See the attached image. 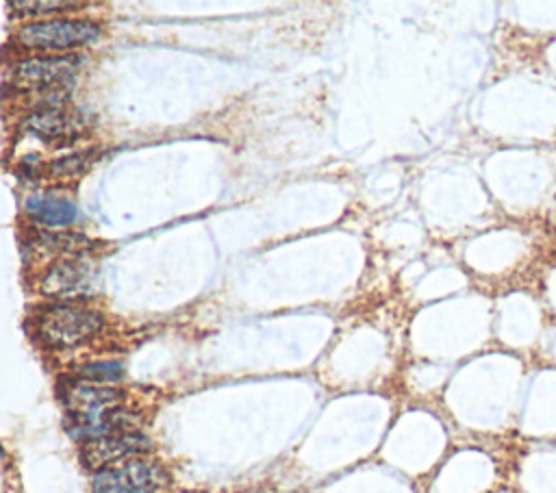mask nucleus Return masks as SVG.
<instances>
[{
    "instance_id": "obj_1",
    "label": "nucleus",
    "mask_w": 556,
    "mask_h": 493,
    "mask_svg": "<svg viewBox=\"0 0 556 493\" xmlns=\"http://www.w3.org/2000/svg\"><path fill=\"white\" fill-rule=\"evenodd\" d=\"M83 66L81 57H37L22 61L14 72V83L22 92H35L48 98L46 107H59L68 98L72 81ZM44 107V109H46Z\"/></svg>"
},
{
    "instance_id": "obj_2",
    "label": "nucleus",
    "mask_w": 556,
    "mask_h": 493,
    "mask_svg": "<svg viewBox=\"0 0 556 493\" xmlns=\"http://www.w3.org/2000/svg\"><path fill=\"white\" fill-rule=\"evenodd\" d=\"M100 326H103V318L96 311L81 305L48 307L37 320L40 337L55 348L79 346L94 337Z\"/></svg>"
},
{
    "instance_id": "obj_3",
    "label": "nucleus",
    "mask_w": 556,
    "mask_h": 493,
    "mask_svg": "<svg viewBox=\"0 0 556 493\" xmlns=\"http://www.w3.org/2000/svg\"><path fill=\"white\" fill-rule=\"evenodd\" d=\"M168 487V474L161 465L133 459L96 472L94 493H159Z\"/></svg>"
},
{
    "instance_id": "obj_4",
    "label": "nucleus",
    "mask_w": 556,
    "mask_h": 493,
    "mask_svg": "<svg viewBox=\"0 0 556 493\" xmlns=\"http://www.w3.org/2000/svg\"><path fill=\"white\" fill-rule=\"evenodd\" d=\"M100 29L87 20H46L24 24L18 40L27 48L70 50L98 40Z\"/></svg>"
},
{
    "instance_id": "obj_5",
    "label": "nucleus",
    "mask_w": 556,
    "mask_h": 493,
    "mask_svg": "<svg viewBox=\"0 0 556 493\" xmlns=\"http://www.w3.org/2000/svg\"><path fill=\"white\" fill-rule=\"evenodd\" d=\"M96 281V265L83 255L59 259L42 278V292L55 298H81L92 292Z\"/></svg>"
},
{
    "instance_id": "obj_6",
    "label": "nucleus",
    "mask_w": 556,
    "mask_h": 493,
    "mask_svg": "<svg viewBox=\"0 0 556 493\" xmlns=\"http://www.w3.org/2000/svg\"><path fill=\"white\" fill-rule=\"evenodd\" d=\"M150 450V439L142 433H120L85 441L81 457L90 470H107V467L133 461Z\"/></svg>"
},
{
    "instance_id": "obj_7",
    "label": "nucleus",
    "mask_w": 556,
    "mask_h": 493,
    "mask_svg": "<svg viewBox=\"0 0 556 493\" xmlns=\"http://www.w3.org/2000/svg\"><path fill=\"white\" fill-rule=\"evenodd\" d=\"M122 402V394L118 389L105 387L90 381H81L68 387L66 404L74 413V417H96L107 411L118 409Z\"/></svg>"
},
{
    "instance_id": "obj_8",
    "label": "nucleus",
    "mask_w": 556,
    "mask_h": 493,
    "mask_svg": "<svg viewBox=\"0 0 556 493\" xmlns=\"http://www.w3.org/2000/svg\"><path fill=\"white\" fill-rule=\"evenodd\" d=\"M85 120L79 113H68L59 107H46L31 113L24 122V129L31 135L46 139V142H55V139H70L83 131Z\"/></svg>"
},
{
    "instance_id": "obj_9",
    "label": "nucleus",
    "mask_w": 556,
    "mask_h": 493,
    "mask_svg": "<svg viewBox=\"0 0 556 493\" xmlns=\"http://www.w3.org/2000/svg\"><path fill=\"white\" fill-rule=\"evenodd\" d=\"M27 211L31 216L46 226H68L77 220V207L70 200H59V198H31L27 202Z\"/></svg>"
},
{
    "instance_id": "obj_10",
    "label": "nucleus",
    "mask_w": 556,
    "mask_h": 493,
    "mask_svg": "<svg viewBox=\"0 0 556 493\" xmlns=\"http://www.w3.org/2000/svg\"><path fill=\"white\" fill-rule=\"evenodd\" d=\"M122 374H124V368L120 361H96V363L83 365V368L79 370V376L83 378V381L98 383V385L120 381Z\"/></svg>"
},
{
    "instance_id": "obj_11",
    "label": "nucleus",
    "mask_w": 556,
    "mask_h": 493,
    "mask_svg": "<svg viewBox=\"0 0 556 493\" xmlns=\"http://www.w3.org/2000/svg\"><path fill=\"white\" fill-rule=\"evenodd\" d=\"M87 161L83 155H72V157H63L55 163H50V174H55V176H74V174H79L87 168Z\"/></svg>"
},
{
    "instance_id": "obj_12",
    "label": "nucleus",
    "mask_w": 556,
    "mask_h": 493,
    "mask_svg": "<svg viewBox=\"0 0 556 493\" xmlns=\"http://www.w3.org/2000/svg\"><path fill=\"white\" fill-rule=\"evenodd\" d=\"M11 7H16V9H29L27 14H50V11H59V9H72L74 5L72 3H22V0H18V3H11Z\"/></svg>"
}]
</instances>
